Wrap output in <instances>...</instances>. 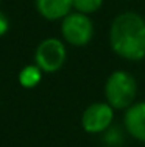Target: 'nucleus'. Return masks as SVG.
<instances>
[{"instance_id":"2","label":"nucleus","mask_w":145,"mask_h":147,"mask_svg":"<svg viewBox=\"0 0 145 147\" xmlns=\"http://www.w3.org/2000/svg\"><path fill=\"white\" fill-rule=\"evenodd\" d=\"M137 82L130 72L114 71L105 83V99L114 110H126L136 102Z\"/></svg>"},{"instance_id":"9","label":"nucleus","mask_w":145,"mask_h":147,"mask_svg":"<svg viewBox=\"0 0 145 147\" xmlns=\"http://www.w3.org/2000/svg\"><path fill=\"white\" fill-rule=\"evenodd\" d=\"M103 6V0H74V9L83 14H94Z\"/></svg>"},{"instance_id":"11","label":"nucleus","mask_w":145,"mask_h":147,"mask_svg":"<svg viewBox=\"0 0 145 147\" xmlns=\"http://www.w3.org/2000/svg\"><path fill=\"white\" fill-rule=\"evenodd\" d=\"M8 28H9V20H8V17H6L2 11H0V36H3V34L8 31Z\"/></svg>"},{"instance_id":"4","label":"nucleus","mask_w":145,"mask_h":147,"mask_svg":"<svg viewBox=\"0 0 145 147\" xmlns=\"http://www.w3.org/2000/svg\"><path fill=\"white\" fill-rule=\"evenodd\" d=\"M65 58H67L65 45L58 38H47L41 41V44L36 47V52H34L36 64L42 69V72L47 74L59 71L64 66Z\"/></svg>"},{"instance_id":"6","label":"nucleus","mask_w":145,"mask_h":147,"mask_svg":"<svg viewBox=\"0 0 145 147\" xmlns=\"http://www.w3.org/2000/svg\"><path fill=\"white\" fill-rule=\"evenodd\" d=\"M123 124L131 138L145 142V100L134 102L125 110Z\"/></svg>"},{"instance_id":"10","label":"nucleus","mask_w":145,"mask_h":147,"mask_svg":"<svg viewBox=\"0 0 145 147\" xmlns=\"http://www.w3.org/2000/svg\"><path fill=\"white\" fill-rule=\"evenodd\" d=\"M105 142L106 144H111V146H119L122 142V133H120L117 128H108L105 131Z\"/></svg>"},{"instance_id":"8","label":"nucleus","mask_w":145,"mask_h":147,"mask_svg":"<svg viewBox=\"0 0 145 147\" xmlns=\"http://www.w3.org/2000/svg\"><path fill=\"white\" fill-rule=\"evenodd\" d=\"M41 78H42V69L37 64L25 66V67L19 72V83L27 89H31L34 86H37L41 82Z\"/></svg>"},{"instance_id":"7","label":"nucleus","mask_w":145,"mask_h":147,"mask_svg":"<svg viewBox=\"0 0 145 147\" xmlns=\"http://www.w3.org/2000/svg\"><path fill=\"white\" fill-rule=\"evenodd\" d=\"M39 14L47 20H63L72 13L74 0H36Z\"/></svg>"},{"instance_id":"5","label":"nucleus","mask_w":145,"mask_h":147,"mask_svg":"<svg viewBox=\"0 0 145 147\" xmlns=\"http://www.w3.org/2000/svg\"><path fill=\"white\" fill-rule=\"evenodd\" d=\"M114 121V108L108 102H94L81 114V127L86 133L100 135L111 128Z\"/></svg>"},{"instance_id":"1","label":"nucleus","mask_w":145,"mask_h":147,"mask_svg":"<svg viewBox=\"0 0 145 147\" xmlns=\"http://www.w3.org/2000/svg\"><path fill=\"white\" fill-rule=\"evenodd\" d=\"M109 45L117 57L126 61L145 58V19L134 11H123L109 27Z\"/></svg>"},{"instance_id":"3","label":"nucleus","mask_w":145,"mask_h":147,"mask_svg":"<svg viewBox=\"0 0 145 147\" xmlns=\"http://www.w3.org/2000/svg\"><path fill=\"white\" fill-rule=\"evenodd\" d=\"M61 34L64 41L75 47L89 44L94 36V24L91 17L83 13H70L61 20Z\"/></svg>"}]
</instances>
